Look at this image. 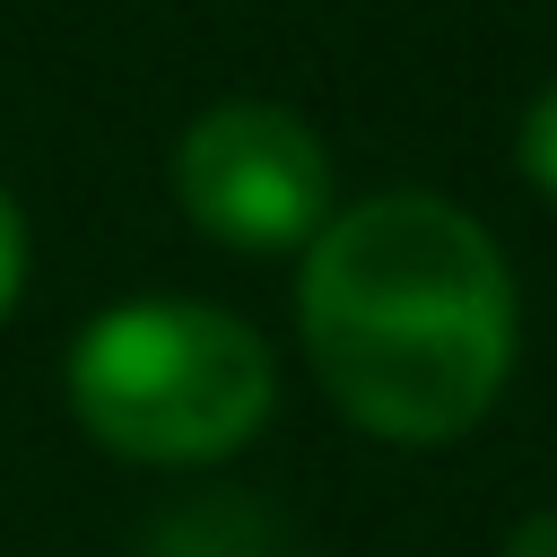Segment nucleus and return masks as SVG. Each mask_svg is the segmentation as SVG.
<instances>
[{
  "label": "nucleus",
  "mask_w": 557,
  "mask_h": 557,
  "mask_svg": "<svg viewBox=\"0 0 557 557\" xmlns=\"http://www.w3.org/2000/svg\"><path fill=\"white\" fill-rule=\"evenodd\" d=\"M296 322L322 392L392 444H453L513 366V278L487 226L435 191L339 209L305 244Z\"/></svg>",
  "instance_id": "obj_1"
},
{
  "label": "nucleus",
  "mask_w": 557,
  "mask_h": 557,
  "mask_svg": "<svg viewBox=\"0 0 557 557\" xmlns=\"http://www.w3.org/2000/svg\"><path fill=\"white\" fill-rule=\"evenodd\" d=\"M278 400L252 322L200 296H131L70 339V409L122 461H218Z\"/></svg>",
  "instance_id": "obj_2"
},
{
  "label": "nucleus",
  "mask_w": 557,
  "mask_h": 557,
  "mask_svg": "<svg viewBox=\"0 0 557 557\" xmlns=\"http://www.w3.org/2000/svg\"><path fill=\"white\" fill-rule=\"evenodd\" d=\"M174 200L235 252H296L331 226V157L287 104L226 96L174 139Z\"/></svg>",
  "instance_id": "obj_3"
},
{
  "label": "nucleus",
  "mask_w": 557,
  "mask_h": 557,
  "mask_svg": "<svg viewBox=\"0 0 557 557\" xmlns=\"http://www.w3.org/2000/svg\"><path fill=\"white\" fill-rule=\"evenodd\" d=\"M148 557H261V513L244 496H209L165 513V531L148 540Z\"/></svg>",
  "instance_id": "obj_4"
},
{
  "label": "nucleus",
  "mask_w": 557,
  "mask_h": 557,
  "mask_svg": "<svg viewBox=\"0 0 557 557\" xmlns=\"http://www.w3.org/2000/svg\"><path fill=\"white\" fill-rule=\"evenodd\" d=\"M522 174L557 200V78L531 96V113H522Z\"/></svg>",
  "instance_id": "obj_5"
},
{
  "label": "nucleus",
  "mask_w": 557,
  "mask_h": 557,
  "mask_svg": "<svg viewBox=\"0 0 557 557\" xmlns=\"http://www.w3.org/2000/svg\"><path fill=\"white\" fill-rule=\"evenodd\" d=\"M17 287H26V218H17V200L0 191V322H9Z\"/></svg>",
  "instance_id": "obj_6"
},
{
  "label": "nucleus",
  "mask_w": 557,
  "mask_h": 557,
  "mask_svg": "<svg viewBox=\"0 0 557 557\" xmlns=\"http://www.w3.org/2000/svg\"><path fill=\"white\" fill-rule=\"evenodd\" d=\"M496 557H557V513H522L513 540H505Z\"/></svg>",
  "instance_id": "obj_7"
}]
</instances>
